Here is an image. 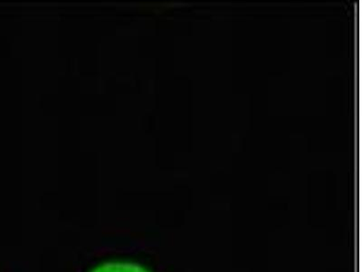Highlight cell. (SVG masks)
Here are the masks:
<instances>
[{"mask_svg":"<svg viewBox=\"0 0 362 272\" xmlns=\"http://www.w3.org/2000/svg\"><path fill=\"white\" fill-rule=\"evenodd\" d=\"M90 272H150L134 262L109 261L100 264Z\"/></svg>","mask_w":362,"mask_h":272,"instance_id":"6da1fadb","label":"cell"}]
</instances>
